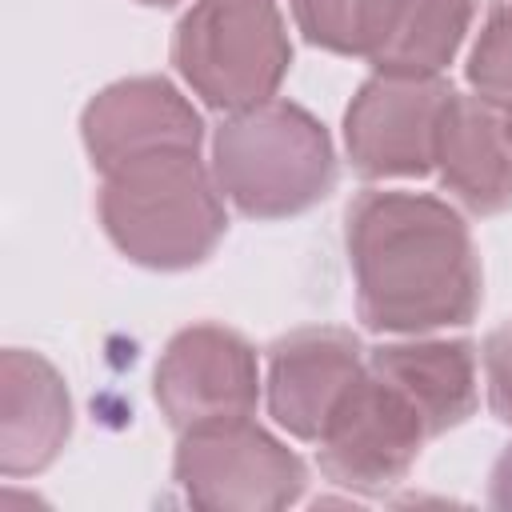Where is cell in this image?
<instances>
[{
	"mask_svg": "<svg viewBox=\"0 0 512 512\" xmlns=\"http://www.w3.org/2000/svg\"><path fill=\"white\" fill-rule=\"evenodd\" d=\"M288 4L308 44L340 56H360L364 0H288Z\"/></svg>",
	"mask_w": 512,
	"mask_h": 512,
	"instance_id": "2e32d148",
	"label": "cell"
},
{
	"mask_svg": "<svg viewBox=\"0 0 512 512\" xmlns=\"http://www.w3.org/2000/svg\"><path fill=\"white\" fill-rule=\"evenodd\" d=\"M368 364L420 408L432 436H444L476 412V352L468 340L380 344L368 352Z\"/></svg>",
	"mask_w": 512,
	"mask_h": 512,
	"instance_id": "5bb4252c",
	"label": "cell"
},
{
	"mask_svg": "<svg viewBox=\"0 0 512 512\" xmlns=\"http://www.w3.org/2000/svg\"><path fill=\"white\" fill-rule=\"evenodd\" d=\"M484 376H488V404L496 420L512 424V324H500L484 340Z\"/></svg>",
	"mask_w": 512,
	"mask_h": 512,
	"instance_id": "e0dca14e",
	"label": "cell"
},
{
	"mask_svg": "<svg viewBox=\"0 0 512 512\" xmlns=\"http://www.w3.org/2000/svg\"><path fill=\"white\" fill-rule=\"evenodd\" d=\"M424 440H432V432L420 408L388 376L364 364L328 416L316 440V460L332 484L380 496L412 472Z\"/></svg>",
	"mask_w": 512,
	"mask_h": 512,
	"instance_id": "8992f818",
	"label": "cell"
},
{
	"mask_svg": "<svg viewBox=\"0 0 512 512\" xmlns=\"http://www.w3.org/2000/svg\"><path fill=\"white\" fill-rule=\"evenodd\" d=\"M184 84L220 112L276 96L292 68V40L276 0H196L172 36Z\"/></svg>",
	"mask_w": 512,
	"mask_h": 512,
	"instance_id": "277c9868",
	"label": "cell"
},
{
	"mask_svg": "<svg viewBox=\"0 0 512 512\" xmlns=\"http://www.w3.org/2000/svg\"><path fill=\"white\" fill-rule=\"evenodd\" d=\"M468 84L480 96L512 108V0L488 8L468 56Z\"/></svg>",
	"mask_w": 512,
	"mask_h": 512,
	"instance_id": "9a60e30c",
	"label": "cell"
},
{
	"mask_svg": "<svg viewBox=\"0 0 512 512\" xmlns=\"http://www.w3.org/2000/svg\"><path fill=\"white\" fill-rule=\"evenodd\" d=\"M476 16V0H364L360 56L388 76H440Z\"/></svg>",
	"mask_w": 512,
	"mask_h": 512,
	"instance_id": "4fadbf2b",
	"label": "cell"
},
{
	"mask_svg": "<svg viewBox=\"0 0 512 512\" xmlns=\"http://www.w3.org/2000/svg\"><path fill=\"white\" fill-rule=\"evenodd\" d=\"M368 356L348 328H296L268 348V412L296 440H320Z\"/></svg>",
	"mask_w": 512,
	"mask_h": 512,
	"instance_id": "30bf717a",
	"label": "cell"
},
{
	"mask_svg": "<svg viewBox=\"0 0 512 512\" xmlns=\"http://www.w3.org/2000/svg\"><path fill=\"white\" fill-rule=\"evenodd\" d=\"M444 76H368L344 112V148L364 180L428 176L452 104Z\"/></svg>",
	"mask_w": 512,
	"mask_h": 512,
	"instance_id": "52a82bcc",
	"label": "cell"
},
{
	"mask_svg": "<svg viewBox=\"0 0 512 512\" xmlns=\"http://www.w3.org/2000/svg\"><path fill=\"white\" fill-rule=\"evenodd\" d=\"M72 436V396L64 376L28 348L0 356V472H44Z\"/></svg>",
	"mask_w": 512,
	"mask_h": 512,
	"instance_id": "7c38bea8",
	"label": "cell"
},
{
	"mask_svg": "<svg viewBox=\"0 0 512 512\" xmlns=\"http://www.w3.org/2000/svg\"><path fill=\"white\" fill-rule=\"evenodd\" d=\"M172 476L192 504L216 512H276L308 484L304 460L248 416L180 432Z\"/></svg>",
	"mask_w": 512,
	"mask_h": 512,
	"instance_id": "5b68a950",
	"label": "cell"
},
{
	"mask_svg": "<svg viewBox=\"0 0 512 512\" xmlns=\"http://www.w3.org/2000/svg\"><path fill=\"white\" fill-rule=\"evenodd\" d=\"M440 184L476 216L512 208V108L488 96H452L440 144Z\"/></svg>",
	"mask_w": 512,
	"mask_h": 512,
	"instance_id": "8fae6325",
	"label": "cell"
},
{
	"mask_svg": "<svg viewBox=\"0 0 512 512\" xmlns=\"http://www.w3.org/2000/svg\"><path fill=\"white\" fill-rule=\"evenodd\" d=\"M488 500L496 508H512V444L500 452V460L492 464V480H488Z\"/></svg>",
	"mask_w": 512,
	"mask_h": 512,
	"instance_id": "ac0fdd59",
	"label": "cell"
},
{
	"mask_svg": "<svg viewBox=\"0 0 512 512\" xmlns=\"http://www.w3.org/2000/svg\"><path fill=\"white\" fill-rule=\"evenodd\" d=\"M152 396L176 432L252 416L260 364L252 344L224 324L180 328L152 372Z\"/></svg>",
	"mask_w": 512,
	"mask_h": 512,
	"instance_id": "ba28073f",
	"label": "cell"
},
{
	"mask_svg": "<svg viewBox=\"0 0 512 512\" xmlns=\"http://www.w3.org/2000/svg\"><path fill=\"white\" fill-rule=\"evenodd\" d=\"M80 136L100 172L164 148H200L204 120L164 76H132L100 88L80 116Z\"/></svg>",
	"mask_w": 512,
	"mask_h": 512,
	"instance_id": "9c48e42d",
	"label": "cell"
},
{
	"mask_svg": "<svg viewBox=\"0 0 512 512\" xmlns=\"http://www.w3.org/2000/svg\"><path fill=\"white\" fill-rule=\"evenodd\" d=\"M100 224L132 264L156 272L204 264L228 232L220 184L200 148H164L104 172Z\"/></svg>",
	"mask_w": 512,
	"mask_h": 512,
	"instance_id": "7a4b0ae2",
	"label": "cell"
},
{
	"mask_svg": "<svg viewBox=\"0 0 512 512\" xmlns=\"http://www.w3.org/2000/svg\"><path fill=\"white\" fill-rule=\"evenodd\" d=\"M212 176L252 220L308 212L336 184L328 128L292 100H264L220 120L212 136Z\"/></svg>",
	"mask_w": 512,
	"mask_h": 512,
	"instance_id": "3957f363",
	"label": "cell"
},
{
	"mask_svg": "<svg viewBox=\"0 0 512 512\" xmlns=\"http://www.w3.org/2000/svg\"><path fill=\"white\" fill-rule=\"evenodd\" d=\"M344 244L364 328L420 336L460 328L480 312V256L444 200L368 188L344 212Z\"/></svg>",
	"mask_w": 512,
	"mask_h": 512,
	"instance_id": "6da1fadb",
	"label": "cell"
},
{
	"mask_svg": "<svg viewBox=\"0 0 512 512\" xmlns=\"http://www.w3.org/2000/svg\"><path fill=\"white\" fill-rule=\"evenodd\" d=\"M136 4H148V8H172V4H180V0H136Z\"/></svg>",
	"mask_w": 512,
	"mask_h": 512,
	"instance_id": "d6986e66",
	"label": "cell"
}]
</instances>
